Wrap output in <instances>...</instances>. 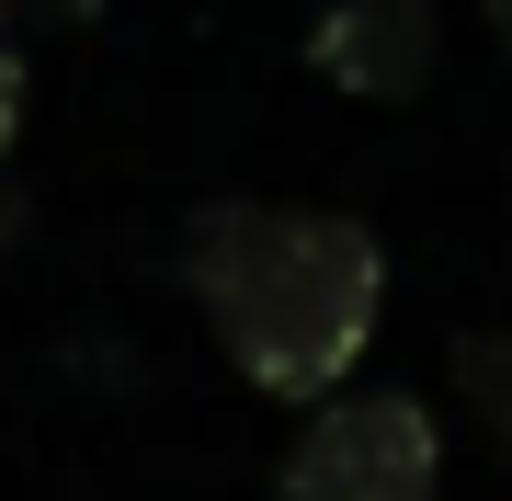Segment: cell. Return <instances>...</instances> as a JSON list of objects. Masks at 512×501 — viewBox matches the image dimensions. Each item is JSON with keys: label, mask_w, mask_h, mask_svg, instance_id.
Masks as SVG:
<instances>
[{"label": "cell", "mask_w": 512, "mask_h": 501, "mask_svg": "<svg viewBox=\"0 0 512 501\" xmlns=\"http://www.w3.org/2000/svg\"><path fill=\"white\" fill-rule=\"evenodd\" d=\"M12 137H23V46L0 23V171H12Z\"/></svg>", "instance_id": "5"}, {"label": "cell", "mask_w": 512, "mask_h": 501, "mask_svg": "<svg viewBox=\"0 0 512 501\" xmlns=\"http://www.w3.org/2000/svg\"><path fill=\"white\" fill-rule=\"evenodd\" d=\"M274 501H444V433L410 388H330L274 456Z\"/></svg>", "instance_id": "2"}, {"label": "cell", "mask_w": 512, "mask_h": 501, "mask_svg": "<svg viewBox=\"0 0 512 501\" xmlns=\"http://www.w3.org/2000/svg\"><path fill=\"white\" fill-rule=\"evenodd\" d=\"M183 297L262 399L319 410L353 388L376 319H387V240L342 205H194L183 228Z\"/></svg>", "instance_id": "1"}, {"label": "cell", "mask_w": 512, "mask_h": 501, "mask_svg": "<svg viewBox=\"0 0 512 501\" xmlns=\"http://www.w3.org/2000/svg\"><path fill=\"white\" fill-rule=\"evenodd\" d=\"M478 23H490V46L512 57V0H478Z\"/></svg>", "instance_id": "7"}, {"label": "cell", "mask_w": 512, "mask_h": 501, "mask_svg": "<svg viewBox=\"0 0 512 501\" xmlns=\"http://www.w3.org/2000/svg\"><path fill=\"white\" fill-rule=\"evenodd\" d=\"M433 57H444L433 0H319V23H308V69L353 103H421Z\"/></svg>", "instance_id": "3"}, {"label": "cell", "mask_w": 512, "mask_h": 501, "mask_svg": "<svg viewBox=\"0 0 512 501\" xmlns=\"http://www.w3.org/2000/svg\"><path fill=\"white\" fill-rule=\"evenodd\" d=\"M456 388H467L478 422H490V456H501V479H512V331L456 342Z\"/></svg>", "instance_id": "4"}, {"label": "cell", "mask_w": 512, "mask_h": 501, "mask_svg": "<svg viewBox=\"0 0 512 501\" xmlns=\"http://www.w3.org/2000/svg\"><path fill=\"white\" fill-rule=\"evenodd\" d=\"M23 228H35V205H23V183H12V171H0V262L23 251Z\"/></svg>", "instance_id": "6"}, {"label": "cell", "mask_w": 512, "mask_h": 501, "mask_svg": "<svg viewBox=\"0 0 512 501\" xmlns=\"http://www.w3.org/2000/svg\"><path fill=\"white\" fill-rule=\"evenodd\" d=\"M46 12H57V23H103L114 0H46Z\"/></svg>", "instance_id": "8"}]
</instances>
